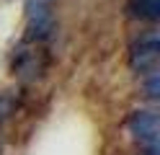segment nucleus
I'll return each instance as SVG.
<instances>
[{
	"label": "nucleus",
	"instance_id": "1",
	"mask_svg": "<svg viewBox=\"0 0 160 155\" xmlns=\"http://www.w3.org/2000/svg\"><path fill=\"white\" fill-rule=\"evenodd\" d=\"M54 5L57 0H23L26 28L31 41H47L54 34Z\"/></svg>",
	"mask_w": 160,
	"mask_h": 155
},
{
	"label": "nucleus",
	"instance_id": "2",
	"mask_svg": "<svg viewBox=\"0 0 160 155\" xmlns=\"http://www.w3.org/2000/svg\"><path fill=\"white\" fill-rule=\"evenodd\" d=\"M129 134L139 142L142 150H158L160 145V119L155 109H134L127 119Z\"/></svg>",
	"mask_w": 160,
	"mask_h": 155
},
{
	"label": "nucleus",
	"instance_id": "3",
	"mask_svg": "<svg viewBox=\"0 0 160 155\" xmlns=\"http://www.w3.org/2000/svg\"><path fill=\"white\" fill-rule=\"evenodd\" d=\"M158 59H160V39L155 31H147V34L137 36L129 47V67L139 75L145 72L158 70Z\"/></svg>",
	"mask_w": 160,
	"mask_h": 155
},
{
	"label": "nucleus",
	"instance_id": "4",
	"mask_svg": "<svg viewBox=\"0 0 160 155\" xmlns=\"http://www.w3.org/2000/svg\"><path fill=\"white\" fill-rule=\"evenodd\" d=\"M13 75H18L21 80H36L44 72V54L42 49H36V44L21 41L18 49L13 52Z\"/></svg>",
	"mask_w": 160,
	"mask_h": 155
},
{
	"label": "nucleus",
	"instance_id": "5",
	"mask_svg": "<svg viewBox=\"0 0 160 155\" xmlns=\"http://www.w3.org/2000/svg\"><path fill=\"white\" fill-rule=\"evenodd\" d=\"M129 16L155 23L160 21V0H129Z\"/></svg>",
	"mask_w": 160,
	"mask_h": 155
},
{
	"label": "nucleus",
	"instance_id": "6",
	"mask_svg": "<svg viewBox=\"0 0 160 155\" xmlns=\"http://www.w3.org/2000/svg\"><path fill=\"white\" fill-rule=\"evenodd\" d=\"M18 109V93L16 90H0V127L16 114Z\"/></svg>",
	"mask_w": 160,
	"mask_h": 155
},
{
	"label": "nucleus",
	"instance_id": "7",
	"mask_svg": "<svg viewBox=\"0 0 160 155\" xmlns=\"http://www.w3.org/2000/svg\"><path fill=\"white\" fill-rule=\"evenodd\" d=\"M142 85H145V96L150 101H158L160 98V72L158 70L145 72V75H142Z\"/></svg>",
	"mask_w": 160,
	"mask_h": 155
}]
</instances>
